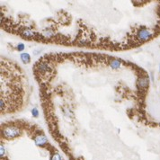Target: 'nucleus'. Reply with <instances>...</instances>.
Instances as JSON below:
<instances>
[{
	"mask_svg": "<svg viewBox=\"0 0 160 160\" xmlns=\"http://www.w3.org/2000/svg\"><path fill=\"white\" fill-rule=\"evenodd\" d=\"M37 69H38L40 72L43 73V72H46L50 69V65L47 62H41V63H39L38 66H37Z\"/></svg>",
	"mask_w": 160,
	"mask_h": 160,
	"instance_id": "nucleus-6",
	"label": "nucleus"
},
{
	"mask_svg": "<svg viewBox=\"0 0 160 160\" xmlns=\"http://www.w3.org/2000/svg\"><path fill=\"white\" fill-rule=\"evenodd\" d=\"M51 160H62V158H61V156L59 155V153H54L53 155L51 156Z\"/></svg>",
	"mask_w": 160,
	"mask_h": 160,
	"instance_id": "nucleus-9",
	"label": "nucleus"
},
{
	"mask_svg": "<svg viewBox=\"0 0 160 160\" xmlns=\"http://www.w3.org/2000/svg\"><path fill=\"white\" fill-rule=\"evenodd\" d=\"M109 65L113 69H118L121 66V62L117 59H113L109 61Z\"/></svg>",
	"mask_w": 160,
	"mask_h": 160,
	"instance_id": "nucleus-5",
	"label": "nucleus"
},
{
	"mask_svg": "<svg viewBox=\"0 0 160 160\" xmlns=\"http://www.w3.org/2000/svg\"><path fill=\"white\" fill-rule=\"evenodd\" d=\"M159 72H160V66H159Z\"/></svg>",
	"mask_w": 160,
	"mask_h": 160,
	"instance_id": "nucleus-13",
	"label": "nucleus"
},
{
	"mask_svg": "<svg viewBox=\"0 0 160 160\" xmlns=\"http://www.w3.org/2000/svg\"><path fill=\"white\" fill-rule=\"evenodd\" d=\"M153 33L146 27H141L137 33V39L139 41H147L152 38Z\"/></svg>",
	"mask_w": 160,
	"mask_h": 160,
	"instance_id": "nucleus-2",
	"label": "nucleus"
},
{
	"mask_svg": "<svg viewBox=\"0 0 160 160\" xmlns=\"http://www.w3.org/2000/svg\"><path fill=\"white\" fill-rule=\"evenodd\" d=\"M34 142L37 146L39 147H43L47 143V138L44 135H38L34 138Z\"/></svg>",
	"mask_w": 160,
	"mask_h": 160,
	"instance_id": "nucleus-3",
	"label": "nucleus"
},
{
	"mask_svg": "<svg viewBox=\"0 0 160 160\" xmlns=\"http://www.w3.org/2000/svg\"><path fill=\"white\" fill-rule=\"evenodd\" d=\"M138 84H139V87L140 88L145 89V88H147V87H149V77H141V78L139 79Z\"/></svg>",
	"mask_w": 160,
	"mask_h": 160,
	"instance_id": "nucleus-4",
	"label": "nucleus"
},
{
	"mask_svg": "<svg viewBox=\"0 0 160 160\" xmlns=\"http://www.w3.org/2000/svg\"><path fill=\"white\" fill-rule=\"evenodd\" d=\"M23 35L24 37H26V38H33L34 36V33L33 31H31V30H24L23 32Z\"/></svg>",
	"mask_w": 160,
	"mask_h": 160,
	"instance_id": "nucleus-8",
	"label": "nucleus"
},
{
	"mask_svg": "<svg viewBox=\"0 0 160 160\" xmlns=\"http://www.w3.org/2000/svg\"><path fill=\"white\" fill-rule=\"evenodd\" d=\"M24 47H25V46H24L23 43H19V44L17 45V50L19 51H22L24 50Z\"/></svg>",
	"mask_w": 160,
	"mask_h": 160,
	"instance_id": "nucleus-11",
	"label": "nucleus"
},
{
	"mask_svg": "<svg viewBox=\"0 0 160 160\" xmlns=\"http://www.w3.org/2000/svg\"><path fill=\"white\" fill-rule=\"evenodd\" d=\"M20 58H21V60L24 64H27L31 61V56L29 55V53H22Z\"/></svg>",
	"mask_w": 160,
	"mask_h": 160,
	"instance_id": "nucleus-7",
	"label": "nucleus"
},
{
	"mask_svg": "<svg viewBox=\"0 0 160 160\" xmlns=\"http://www.w3.org/2000/svg\"><path fill=\"white\" fill-rule=\"evenodd\" d=\"M21 134V131L15 126H7L3 130V135L7 139H15Z\"/></svg>",
	"mask_w": 160,
	"mask_h": 160,
	"instance_id": "nucleus-1",
	"label": "nucleus"
},
{
	"mask_svg": "<svg viewBox=\"0 0 160 160\" xmlns=\"http://www.w3.org/2000/svg\"><path fill=\"white\" fill-rule=\"evenodd\" d=\"M5 149L3 145H1V157H4L5 156Z\"/></svg>",
	"mask_w": 160,
	"mask_h": 160,
	"instance_id": "nucleus-12",
	"label": "nucleus"
},
{
	"mask_svg": "<svg viewBox=\"0 0 160 160\" xmlns=\"http://www.w3.org/2000/svg\"><path fill=\"white\" fill-rule=\"evenodd\" d=\"M32 114H33V117L37 118V117L39 116V111H38V109H37V108H33V109L32 110Z\"/></svg>",
	"mask_w": 160,
	"mask_h": 160,
	"instance_id": "nucleus-10",
	"label": "nucleus"
}]
</instances>
